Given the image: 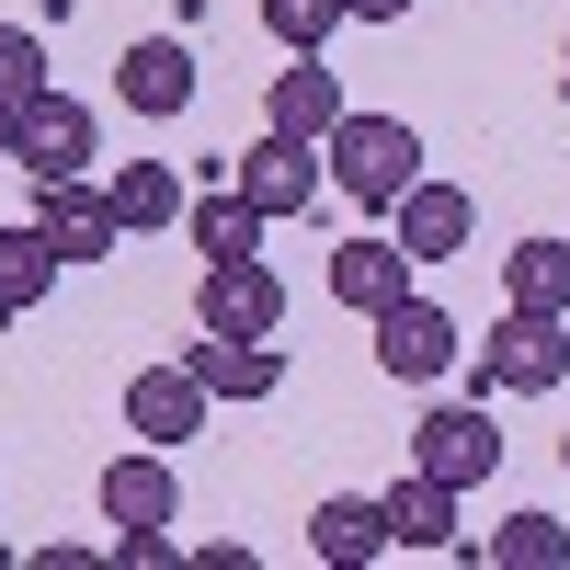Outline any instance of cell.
I'll return each mask as SVG.
<instances>
[{"mask_svg": "<svg viewBox=\"0 0 570 570\" xmlns=\"http://www.w3.org/2000/svg\"><path fill=\"white\" fill-rule=\"evenodd\" d=\"M331 297H343L354 320L400 308V297H411V252H400V240H343V252H331Z\"/></svg>", "mask_w": 570, "mask_h": 570, "instance_id": "16", "label": "cell"}, {"mask_svg": "<svg viewBox=\"0 0 570 570\" xmlns=\"http://www.w3.org/2000/svg\"><path fill=\"white\" fill-rule=\"evenodd\" d=\"M183 228H195V252H206V263H252L274 217L240 195V183H217V195H195V206H183Z\"/></svg>", "mask_w": 570, "mask_h": 570, "instance_id": "19", "label": "cell"}, {"mask_svg": "<svg viewBox=\"0 0 570 570\" xmlns=\"http://www.w3.org/2000/svg\"><path fill=\"white\" fill-rule=\"evenodd\" d=\"M389 240H400L411 263H456L468 240H480V206H468V195H456V183H434V171H422V183H411V195L389 206Z\"/></svg>", "mask_w": 570, "mask_h": 570, "instance_id": "11", "label": "cell"}, {"mask_svg": "<svg viewBox=\"0 0 570 570\" xmlns=\"http://www.w3.org/2000/svg\"><path fill=\"white\" fill-rule=\"evenodd\" d=\"M559 456H570V434H559Z\"/></svg>", "mask_w": 570, "mask_h": 570, "instance_id": "30", "label": "cell"}, {"mask_svg": "<svg viewBox=\"0 0 570 570\" xmlns=\"http://www.w3.org/2000/svg\"><path fill=\"white\" fill-rule=\"evenodd\" d=\"M115 559H126V570H171V559H183V537H171V525H126V537H115Z\"/></svg>", "mask_w": 570, "mask_h": 570, "instance_id": "25", "label": "cell"}, {"mask_svg": "<svg viewBox=\"0 0 570 570\" xmlns=\"http://www.w3.org/2000/svg\"><path fill=\"white\" fill-rule=\"evenodd\" d=\"M35 228L58 240V263H115V240H126V217H115V195L104 183H35Z\"/></svg>", "mask_w": 570, "mask_h": 570, "instance_id": "10", "label": "cell"}, {"mask_svg": "<svg viewBox=\"0 0 570 570\" xmlns=\"http://www.w3.org/2000/svg\"><path fill=\"white\" fill-rule=\"evenodd\" d=\"M0 160H12V104H0Z\"/></svg>", "mask_w": 570, "mask_h": 570, "instance_id": "27", "label": "cell"}, {"mask_svg": "<svg viewBox=\"0 0 570 570\" xmlns=\"http://www.w3.org/2000/svg\"><path fill=\"white\" fill-rule=\"evenodd\" d=\"M502 308L570 320V240H513V252H502Z\"/></svg>", "mask_w": 570, "mask_h": 570, "instance_id": "21", "label": "cell"}, {"mask_svg": "<svg viewBox=\"0 0 570 570\" xmlns=\"http://www.w3.org/2000/svg\"><path fill=\"white\" fill-rule=\"evenodd\" d=\"M0 570H12V537H0Z\"/></svg>", "mask_w": 570, "mask_h": 570, "instance_id": "29", "label": "cell"}, {"mask_svg": "<svg viewBox=\"0 0 570 570\" xmlns=\"http://www.w3.org/2000/svg\"><path fill=\"white\" fill-rule=\"evenodd\" d=\"M58 274H69V263H58V240H46L35 217H12V228H0V331H12V320H35Z\"/></svg>", "mask_w": 570, "mask_h": 570, "instance_id": "17", "label": "cell"}, {"mask_svg": "<svg viewBox=\"0 0 570 570\" xmlns=\"http://www.w3.org/2000/svg\"><path fill=\"white\" fill-rule=\"evenodd\" d=\"M206 411H217V400H206L195 365H137V376H126V434H137V445H195Z\"/></svg>", "mask_w": 570, "mask_h": 570, "instance_id": "9", "label": "cell"}, {"mask_svg": "<svg viewBox=\"0 0 570 570\" xmlns=\"http://www.w3.org/2000/svg\"><path fill=\"white\" fill-rule=\"evenodd\" d=\"M35 91H46V35H23V23H0V104H35Z\"/></svg>", "mask_w": 570, "mask_h": 570, "instance_id": "24", "label": "cell"}, {"mask_svg": "<svg viewBox=\"0 0 570 570\" xmlns=\"http://www.w3.org/2000/svg\"><path fill=\"white\" fill-rule=\"evenodd\" d=\"M480 559H502V570H570V525H559V513H502V525L480 537Z\"/></svg>", "mask_w": 570, "mask_h": 570, "instance_id": "22", "label": "cell"}, {"mask_svg": "<svg viewBox=\"0 0 570 570\" xmlns=\"http://www.w3.org/2000/svg\"><path fill=\"white\" fill-rule=\"evenodd\" d=\"M104 195H115V217H126V240H149V228H183V206H195L171 160H115Z\"/></svg>", "mask_w": 570, "mask_h": 570, "instance_id": "18", "label": "cell"}, {"mask_svg": "<svg viewBox=\"0 0 570 570\" xmlns=\"http://www.w3.org/2000/svg\"><path fill=\"white\" fill-rule=\"evenodd\" d=\"M104 525L126 537V525H171L183 513V491H171V445H137V456H104Z\"/></svg>", "mask_w": 570, "mask_h": 570, "instance_id": "13", "label": "cell"}, {"mask_svg": "<svg viewBox=\"0 0 570 570\" xmlns=\"http://www.w3.org/2000/svg\"><path fill=\"white\" fill-rule=\"evenodd\" d=\"M228 183L263 206V217H308L320 206V183H331V160H320V137H285V126H263L240 160H228Z\"/></svg>", "mask_w": 570, "mask_h": 570, "instance_id": "4", "label": "cell"}, {"mask_svg": "<svg viewBox=\"0 0 570 570\" xmlns=\"http://www.w3.org/2000/svg\"><path fill=\"white\" fill-rule=\"evenodd\" d=\"M570 376V320H548V308H502L491 331H480V389H502V400H548Z\"/></svg>", "mask_w": 570, "mask_h": 570, "instance_id": "2", "label": "cell"}, {"mask_svg": "<svg viewBox=\"0 0 570 570\" xmlns=\"http://www.w3.org/2000/svg\"><path fill=\"white\" fill-rule=\"evenodd\" d=\"M411 468H434L445 491H480L491 468H502V422L480 400H445V411H422V434H411Z\"/></svg>", "mask_w": 570, "mask_h": 570, "instance_id": "7", "label": "cell"}, {"mask_svg": "<svg viewBox=\"0 0 570 570\" xmlns=\"http://www.w3.org/2000/svg\"><path fill=\"white\" fill-rule=\"evenodd\" d=\"M365 331H376V365H389L400 389H434V376H445V365L468 354V331H456V320H445L434 297H400V308H376Z\"/></svg>", "mask_w": 570, "mask_h": 570, "instance_id": "8", "label": "cell"}, {"mask_svg": "<svg viewBox=\"0 0 570 570\" xmlns=\"http://www.w3.org/2000/svg\"><path fill=\"white\" fill-rule=\"evenodd\" d=\"M343 12H354V23H400L411 0H343Z\"/></svg>", "mask_w": 570, "mask_h": 570, "instance_id": "26", "label": "cell"}, {"mask_svg": "<svg viewBox=\"0 0 570 570\" xmlns=\"http://www.w3.org/2000/svg\"><path fill=\"white\" fill-rule=\"evenodd\" d=\"M559 91H570V35H559Z\"/></svg>", "mask_w": 570, "mask_h": 570, "instance_id": "28", "label": "cell"}, {"mask_svg": "<svg viewBox=\"0 0 570 570\" xmlns=\"http://www.w3.org/2000/svg\"><path fill=\"white\" fill-rule=\"evenodd\" d=\"M308 548L331 570H376V559H389V491H331L308 513Z\"/></svg>", "mask_w": 570, "mask_h": 570, "instance_id": "14", "label": "cell"}, {"mask_svg": "<svg viewBox=\"0 0 570 570\" xmlns=\"http://www.w3.org/2000/svg\"><path fill=\"white\" fill-rule=\"evenodd\" d=\"M456 502L468 491H445L434 468H411V480L389 491V548H456Z\"/></svg>", "mask_w": 570, "mask_h": 570, "instance_id": "20", "label": "cell"}, {"mask_svg": "<svg viewBox=\"0 0 570 570\" xmlns=\"http://www.w3.org/2000/svg\"><path fill=\"white\" fill-rule=\"evenodd\" d=\"M183 365H195V376H206V400H228V411H252V400L285 389V343H274V331H206V320H195Z\"/></svg>", "mask_w": 570, "mask_h": 570, "instance_id": "5", "label": "cell"}, {"mask_svg": "<svg viewBox=\"0 0 570 570\" xmlns=\"http://www.w3.org/2000/svg\"><path fill=\"white\" fill-rule=\"evenodd\" d=\"M195 320H206V331H285V285H274V263H263V252H252V263H206Z\"/></svg>", "mask_w": 570, "mask_h": 570, "instance_id": "12", "label": "cell"}, {"mask_svg": "<svg viewBox=\"0 0 570 570\" xmlns=\"http://www.w3.org/2000/svg\"><path fill=\"white\" fill-rule=\"evenodd\" d=\"M354 104H343V80H331L320 58H285L274 80H263V126H285V137H331Z\"/></svg>", "mask_w": 570, "mask_h": 570, "instance_id": "15", "label": "cell"}, {"mask_svg": "<svg viewBox=\"0 0 570 570\" xmlns=\"http://www.w3.org/2000/svg\"><path fill=\"white\" fill-rule=\"evenodd\" d=\"M91 137H104V126H91V104L46 80L35 104L12 115V171H23V183H80V171H91Z\"/></svg>", "mask_w": 570, "mask_h": 570, "instance_id": "3", "label": "cell"}, {"mask_svg": "<svg viewBox=\"0 0 570 570\" xmlns=\"http://www.w3.org/2000/svg\"><path fill=\"white\" fill-rule=\"evenodd\" d=\"M343 23H354L343 0H263V35L285 46V58H320V46L343 35Z\"/></svg>", "mask_w": 570, "mask_h": 570, "instance_id": "23", "label": "cell"}, {"mask_svg": "<svg viewBox=\"0 0 570 570\" xmlns=\"http://www.w3.org/2000/svg\"><path fill=\"white\" fill-rule=\"evenodd\" d=\"M195 91H206V69H195V46H183V35H137L126 58H115V104L149 115V126L195 115Z\"/></svg>", "mask_w": 570, "mask_h": 570, "instance_id": "6", "label": "cell"}, {"mask_svg": "<svg viewBox=\"0 0 570 570\" xmlns=\"http://www.w3.org/2000/svg\"><path fill=\"white\" fill-rule=\"evenodd\" d=\"M320 160H331V183H343L354 206L389 217L411 183H422V126H400V115H343V126L320 137Z\"/></svg>", "mask_w": 570, "mask_h": 570, "instance_id": "1", "label": "cell"}]
</instances>
